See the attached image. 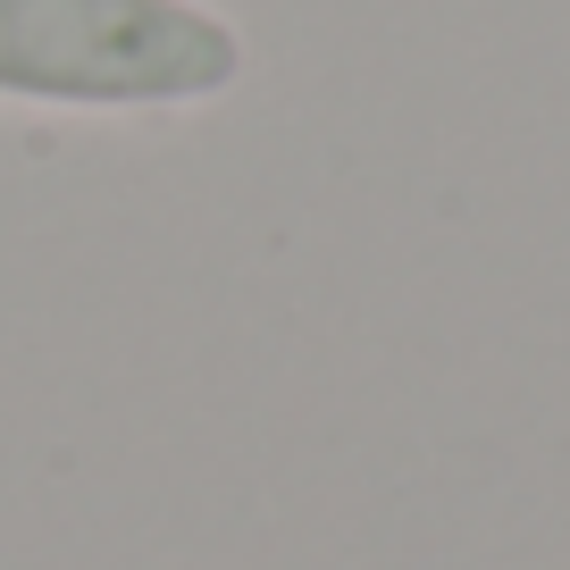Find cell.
I'll use <instances>...</instances> for the list:
<instances>
[{
  "mask_svg": "<svg viewBox=\"0 0 570 570\" xmlns=\"http://www.w3.org/2000/svg\"><path fill=\"white\" fill-rule=\"evenodd\" d=\"M244 76V35L202 0H0V101L194 109Z\"/></svg>",
  "mask_w": 570,
  "mask_h": 570,
  "instance_id": "obj_1",
  "label": "cell"
}]
</instances>
